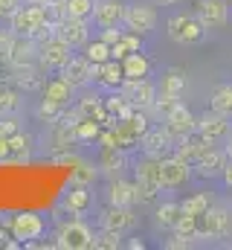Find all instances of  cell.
I'll return each mask as SVG.
<instances>
[{"label": "cell", "mask_w": 232, "mask_h": 250, "mask_svg": "<svg viewBox=\"0 0 232 250\" xmlns=\"http://www.w3.org/2000/svg\"><path fill=\"white\" fill-rule=\"evenodd\" d=\"M157 3L154 0H128L125 3V26L136 35H148L157 26Z\"/></svg>", "instance_id": "obj_3"}, {"label": "cell", "mask_w": 232, "mask_h": 250, "mask_svg": "<svg viewBox=\"0 0 232 250\" xmlns=\"http://www.w3.org/2000/svg\"><path fill=\"white\" fill-rule=\"evenodd\" d=\"M125 3L128 0H93V21L99 29L125 26Z\"/></svg>", "instance_id": "obj_13"}, {"label": "cell", "mask_w": 232, "mask_h": 250, "mask_svg": "<svg viewBox=\"0 0 232 250\" xmlns=\"http://www.w3.org/2000/svg\"><path fill=\"white\" fill-rule=\"evenodd\" d=\"M9 23H12V32L15 35H29V38H44L50 29H53V9L44 6V3H26V6H18L12 15H9Z\"/></svg>", "instance_id": "obj_1"}, {"label": "cell", "mask_w": 232, "mask_h": 250, "mask_svg": "<svg viewBox=\"0 0 232 250\" xmlns=\"http://www.w3.org/2000/svg\"><path fill=\"white\" fill-rule=\"evenodd\" d=\"M35 3H44V6H56V3H61V0H35Z\"/></svg>", "instance_id": "obj_45"}, {"label": "cell", "mask_w": 232, "mask_h": 250, "mask_svg": "<svg viewBox=\"0 0 232 250\" xmlns=\"http://www.w3.org/2000/svg\"><path fill=\"white\" fill-rule=\"evenodd\" d=\"M200 239H227L232 233V212L224 204H212L200 218Z\"/></svg>", "instance_id": "obj_5"}, {"label": "cell", "mask_w": 232, "mask_h": 250, "mask_svg": "<svg viewBox=\"0 0 232 250\" xmlns=\"http://www.w3.org/2000/svg\"><path fill=\"white\" fill-rule=\"evenodd\" d=\"M53 32H56L58 38H64L73 50H78V47H84L90 41L87 18H70V15H64V18H58L56 23H53Z\"/></svg>", "instance_id": "obj_9"}, {"label": "cell", "mask_w": 232, "mask_h": 250, "mask_svg": "<svg viewBox=\"0 0 232 250\" xmlns=\"http://www.w3.org/2000/svg\"><path fill=\"white\" fill-rule=\"evenodd\" d=\"M81 50H84V59H87L90 64H96V67L114 59V56H111V44H105L102 38H96V41H87Z\"/></svg>", "instance_id": "obj_31"}, {"label": "cell", "mask_w": 232, "mask_h": 250, "mask_svg": "<svg viewBox=\"0 0 232 250\" xmlns=\"http://www.w3.org/2000/svg\"><path fill=\"white\" fill-rule=\"evenodd\" d=\"M93 242H96V236H93V230L84 224V221H78V218H73V221H64L61 227H58V248H70V250H90L93 248Z\"/></svg>", "instance_id": "obj_6"}, {"label": "cell", "mask_w": 232, "mask_h": 250, "mask_svg": "<svg viewBox=\"0 0 232 250\" xmlns=\"http://www.w3.org/2000/svg\"><path fill=\"white\" fill-rule=\"evenodd\" d=\"M122 93L128 96V102L136 108V111H148L154 108V99H157V87L151 79H125L122 82Z\"/></svg>", "instance_id": "obj_10"}, {"label": "cell", "mask_w": 232, "mask_h": 250, "mask_svg": "<svg viewBox=\"0 0 232 250\" xmlns=\"http://www.w3.org/2000/svg\"><path fill=\"white\" fill-rule=\"evenodd\" d=\"M96 178V169L93 166H78L73 175H70V184H78V187H87L90 181Z\"/></svg>", "instance_id": "obj_38"}, {"label": "cell", "mask_w": 232, "mask_h": 250, "mask_svg": "<svg viewBox=\"0 0 232 250\" xmlns=\"http://www.w3.org/2000/svg\"><path fill=\"white\" fill-rule=\"evenodd\" d=\"M180 204H183V212H186V215L200 218V215L215 204V201H212V195H209V192H194V195H189V198H186V201H180Z\"/></svg>", "instance_id": "obj_30"}, {"label": "cell", "mask_w": 232, "mask_h": 250, "mask_svg": "<svg viewBox=\"0 0 232 250\" xmlns=\"http://www.w3.org/2000/svg\"><path fill=\"white\" fill-rule=\"evenodd\" d=\"M139 38H142V35H136V32H131V29H122V38L111 47V56H114L116 62H122L128 53L142 50V41H139Z\"/></svg>", "instance_id": "obj_29"}, {"label": "cell", "mask_w": 232, "mask_h": 250, "mask_svg": "<svg viewBox=\"0 0 232 250\" xmlns=\"http://www.w3.org/2000/svg\"><path fill=\"white\" fill-rule=\"evenodd\" d=\"M139 146H142V151H145V154L163 157V148H166V146H172V148H174V140L169 137V131H166V128H148V131L139 137Z\"/></svg>", "instance_id": "obj_20"}, {"label": "cell", "mask_w": 232, "mask_h": 250, "mask_svg": "<svg viewBox=\"0 0 232 250\" xmlns=\"http://www.w3.org/2000/svg\"><path fill=\"white\" fill-rule=\"evenodd\" d=\"M194 15L206 29H224L230 23V3L227 0H197Z\"/></svg>", "instance_id": "obj_11"}, {"label": "cell", "mask_w": 232, "mask_h": 250, "mask_svg": "<svg viewBox=\"0 0 232 250\" xmlns=\"http://www.w3.org/2000/svg\"><path fill=\"white\" fill-rule=\"evenodd\" d=\"M227 160H230V154H227V148L221 151V148H209L203 157H197L194 163H192V169H194V175L197 178H221L224 175V166H227Z\"/></svg>", "instance_id": "obj_17"}, {"label": "cell", "mask_w": 232, "mask_h": 250, "mask_svg": "<svg viewBox=\"0 0 232 250\" xmlns=\"http://www.w3.org/2000/svg\"><path fill=\"white\" fill-rule=\"evenodd\" d=\"M96 82H99V84H105V87H111V90H119V87H122V82H125L122 62L111 59V62L99 64V67H96Z\"/></svg>", "instance_id": "obj_24"}, {"label": "cell", "mask_w": 232, "mask_h": 250, "mask_svg": "<svg viewBox=\"0 0 232 250\" xmlns=\"http://www.w3.org/2000/svg\"><path fill=\"white\" fill-rule=\"evenodd\" d=\"M73 84L58 73L53 79H47L44 84H41V99L44 102H50V105H56V108H67L70 102H73Z\"/></svg>", "instance_id": "obj_16"}, {"label": "cell", "mask_w": 232, "mask_h": 250, "mask_svg": "<svg viewBox=\"0 0 232 250\" xmlns=\"http://www.w3.org/2000/svg\"><path fill=\"white\" fill-rule=\"evenodd\" d=\"M209 108L218 111V114H224V117H232V82H224V84H218L212 90Z\"/></svg>", "instance_id": "obj_28"}, {"label": "cell", "mask_w": 232, "mask_h": 250, "mask_svg": "<svg viewBox=\"0 0 232 250\" xmlns=\"http://www.w3.org/2000/svg\"><path fill=\"white\" fill-rule=\"evenodd\" d=\"M136 224V215H134V209L131 207H108L105 212H102V227H111V230H131Z\"/></svg>", "instance_id": "obj_19"}, {"label": "cell", "mask_w": 232, "mask_h": 250, "mask_svg": "<svg viewBox=\"0 0 232 250\" xmlns=\"http://www.w3.org/2000/svg\"><path fill=\"white\" fill-rule=\"evenodd\" d=\"M29 146H32V137H29V134H20V131H18V134L9 137V154H15V157L26 154Z\"/></svg>", "instance_id": "obj_36"}, {"label": "cell", "mask_w": 232, "mask_h": 250, "mask_svg": "<svg viewBox=\"0 0 232 250\" xmlns=\"http://www.w3.org/2000/svg\"><path fill=\"white\" fill-rule=\"evenodd\" d=\"M20 128H18V120L12 117V114H6L3 120H0V137H12V134H18Z\"/></svg>", "instance_id": "obj_39"}, {"label": "cell", "mask_w": 232, "mask_h": 250, "mask_svg": "<svg viewBox=\"0 0 232 250\" xmlns=\"http://www.w3.org/2000/svg\"><path fill=\"white\" fill-rule=\"evenodd\" d=\"M70 56H73V47L64 38H58L56 32L38 38V67H41V73L44 70H61Z\"/></svg>", "instance_id": "obj_4"}, {"label": "cell", "mask_w": 232, "mask_h": 250, "mask_svg": "<svg viewBox=\"0 0 232 250\" xmlns=\"http://www.w3.org/2000/svg\"><path fill=\"white\" fill-rule=\"evenodd\" d=\"M134 172H136V181H145V184H154V187H160V157H154V154H145L142 160H136ZM160 189H163V187H160Z\"/></svg>", "instance_id": "obj_27"}, {"label": "cell", "mask_w": 232, "mask_h": 250, "mask_svg": "<svg viewBox=\"0 0 232 250\" xmlns=\"http://www.w3.org/2000/svg\"><path fill=\"white\" fill-rule=\"evenodd\" d=\"M99 137V120L93 117H78L76 120V140L78 143H87V140H96Z\"/></svg>", "instance_id": "obj_33"}, {"label": "cell", "mask_w": 232, "mask_h": 250, "mask_svg": "<svg viewBox=\"0 0 232 250\" xmlns=\"http://www.w3.org/2000/svg\"><path fill=\"white\" fill-rule=\"evenodd\" d=\"M99 166H102L105 172H111V175H119V172L125 169V154H122V148H116V146H105Z\"/></svg>", "instance_id": "obj_32"}, {"label": "cell", "mask_w": 232, "mask_h": 250, "mask_svg": "<svg viewBox=\"0 0 232 250\" xmlns=\"http://www.w3.org/2000/svg\"><path fill=\"white\" fill-rule=\"evenodd\" d=\"M180 218H183V204L180 201H163L157 207V212H154L157 227H166V230H174Z\"/></svg>", "instance_id": "obj_26"}, {"label": "cell", "mask_w": 232, "mask_h": 250, "mask_svg": "<svg viewBox=\"0 0 232 250\" xmlns=\"http://www.w3.org/2000/svg\"><path fill=\"white\" fill-rule=\"evenodd\" d=\"M9 230H12V239L18 242H32L44 233V218L35 215V212H20V215H12L9 221Z\"/></svg>", "instance_id": "obj_15"}, {"label": "cell", "mask_w": 232, "mask_h": 250, "mask_svg": "<svg viewBox=\"0 0 232 250\" xmlns=\"http://www.w3.org/2000/svg\"><path fill=\"white\" fill-rule=\"evenodd\" d=\"M90 201H93V198H90V189L73 184V189L64 195V201H61V204H64V209H67L70 215H81V212L90 207Z\"/></svg>", "instance_id": "obj_25"}, {"label": "cell", "mask_w": 232, "mask_h": 250, "mask_svg": "<svg viewBox=\"0 0 232 250\" xmlns=\"http://www.w3.org/2000/svg\"><path fill=\"white\" fill-rule=\"evenodd\" d=\"M166 32H169V38H172L174 44H180V47H197V44L206 41L209 29L197 21V15L177 12V15H172L166 21Z\"/></svg>", "instance_id": "obj_2"}, {"label": "cell", "mask_w": 232, "mask_h": 250, "mask_svg": "<svg viewBox=\"0 0 232 250\" xmlns=\"http://www.w3.org/2000/svg\"><path fill=\"white\" fill-rule=\"evenodd\" d=\"M209 148H212V143H209V140H203L197 131H192V134H186V137L174 146V154H177V157H183L186 163H194V160H197V157H203Z\"/></svg>", "instance_id": "obj_18"}, {"label": "cell", "mask_w": 232, "mask_h": 250, "mask_svg": "<svg viewBox=\"0 0 232 250\" xmlns=\"http://www.w3.org/2000/svg\"><path fill=\"white\" fill-rule=\"evenodd\" d=\"M18 6H20V0H0V18H9Z\"/></svg>", "instance_id": "obj_41"}, {"label": "cell", "mask_w": 232, "mask_h": 250, "mask_svg": "<svg viewBox=\"0 0 232 250\" xmlns=\"http://www.w3.org/2000/svg\"><path fill=\"white\" fill-rule=\"evenodd\" d=\"M160 93H166V96H174V99H180L183 93H186V70H180V67H169L166 73H163V79H160V87H157Z\"/></svg>", "instance_id": "obj_23"}, {"label": "cell", "mask_w": 232, "mask_h": 250, "mask_svg": "<svg viewBox=\"0 0 232 250\" xmlns=\"http://www.w3.org/2000/svg\"><path fill=\"white\" fill-rule=\"evenodd\" d=\"M73 87H87L93 79H96V64H90L84 56H70L67 59V64L58 70Z\"/></svg>", "instance_id": "obj_14"}, {"label": "cell", "mask_w": 232, "mask_h": 250, "mask_svg": "<svg viewBox=\"0 0 232 250\" xmlns=\"http://www.w3.org/2000/svg\"><path fill=\"white\" fill-rule=\"evenodd\" d=\"M227 154L232 157V131H230V137H227Z\"/></svg>", "instance_id": "obj_44"}, {"label": "cell", "mask_w": 232, "mask_h": 250, "mask_svg": "<svg viewBox=\"0 0 232 250\" xmlns=\"http://www.w3.org/2000/svg\"><path fill=\"white\" fill-rule=\"evenodd\" d=\"M108 204H114V207H134L136 204V189L131 181H125V178H116L108 184Z\"/></svg>", "instance_id": "obj_22"}, {"label": "cell", "mask_w": 232, "mask_h": 250, "mask_svg": "<svg viewBox=\"0 0 232 250\" xmlns=\"http://www.w3.org/2000/svg\"><path fill=\"white\" fill-rule=\"evenodd\" d=\"M12 44L15 32H0V64H12Z\"/></svg>", "instance_id": "obj_37"}, {"label": "cell", "mask_w": 232, "mask_h": 250, "mask_svg": "<svg viewBox=\"0 0 232 250\" xmlns=\"http://www.w3.org/2000/svg\"><path fill=\"white\" fill-rule=\"evenodd\" d=\"M20 108V93L15 87H0V117L15 114Z\"/></svg>", "instance_id": "obj_35"}, {"label": "cell", "mask_w": 232, "mask_h": 250, "mask_svg": "<svg viewBox=\"0 0 232 250\" xmlns=\"http://www.w3.org/2000/svg\"><path fill=\"white\" fill-rule=\"evenodd\" d=\"M99 38H102L105 44H111V47H114L116 41L122 38V29H119V26H111V29H102V35H99Z\"/></svg>", "instance_id": "obj_40"}, {"label": "cell", "mask_w": 232, "mask_h": 250, "mask_svg": "<svg viewBox=\"0 0 232 250\" xmlns=\"http://www.w3.org/2000/svg\"><path fill=\"white\" fill-rule=\"evenodd\" d=\"M192 175H194V169L183 157H177V154L160 157V187L163 189H180Z\"/></svg>", "instance_id": "obj_8"}, {"label": "cell", "mask_w": 232, "mask_h": 250, "mask_svg": "<svg viewBox=\"0 0 232 250\" xmlns=\"http://www.w3.org/2000/svg\"><path fill=\"white\" fill-rule=\"evenodd\" d=\"M157 6H174V3H180V0H154Z\"/></svg>", "instance_id": "obj_43"}, {"label": "cell", "mask_w": 232, "mask_h": 250, "mask_svg": "<svg viewBox=\"0 0 232 250\" xmlns=\"http://www.w3.org/2000/svg\"><path fill=\"white\" fill-rule=\"evenodd\" d=\"M0 239H3V230H0Z\"/></svg>", "instance_id": "obj_46"}, {"label": "cell", "mask_w": 232, "mask_h": 250, "mask_svg": "<svg viewBox=\"0 0 232 250\" xmlns=\"http://www.w3.org/2000/svg\"><path fill=\"white\" fill-rule=\"evenodd\" d=\"M221 181H224V187L232 189V157L227 160V166H224V175H221Z\"/></svg>", "instance_id": "obj_42"}, {"label": "cell", "mask_w": 232, "mask_h": 250, "mask_svg": "<svg viewBox=\"0 0 232 250\" xmlns=\"http://www.w3.org/2000/svg\"><path fill=\"white\" fill-rule=\"evenodd\" d=\"M163 128L169 131V137L174 140V146L186 137V134H192V131H197V117L183 105V102H177L172 111L163 117Z\"/></svg>", "instance_id": "obj_7"}, {"label": "cell", "mask_w": 232, "mask_h": 250, "mask_svg": "<svg viewBox=\"0 0 232 250\" xmlns=\"http://www.w3.org/2000/svg\"><path fill=\"white\" fill-rule=\"evenodd\" d=\"M125 242H122V230H111V227H105L99 236H96V242H93V248L99 250H116L122 248Z\"/></svg>", "instance_id": "obj_34"}, {"label": "cell", "mask_w": 232, "mask_h": 250, "mask_svg": "<svg viewBox=\"0 0 232 250\" xmlns=\"http://www.w3.org/2000/svg\"><path fill=\"white\" fill-rule=\"evenodd\" d=\"M122 73H125V79H148L151 76V59L142 50H134L122 59Z\"/></svg>", "instance_id": "obj_21"}, {"label": "cell", "mask_w": 232, "mask_h": 250, "mask_svg": "<svg viewBox=\"0 0 232 250\" xmlns=\"http://www.w3.org/2000/svg\"><path fill=\"white\" fill-rule=\"evenodd\" d=\"M230 131H232L230 117H224V114H218V111H212V108L197 117V134H200L203 140H209L212 146L224 143V140L230 137Z\"/></svg>", "instance_id": "obj_12"}]
</instances>
